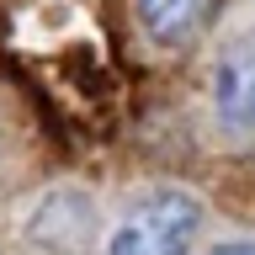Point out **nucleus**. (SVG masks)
<instances>
[{
    "instance_id": "1",
    "label": "nucleus",
    "mask_w": 255,
    "mask_h": 255,
    "mask_svg": "<svg viewBox=\"0 0 255 255\" xmlns=\"http://www.w3.org/2000/svg\"><path fill=\"white\" fill-rule=\"evenodd\" d=\"M202 229V202L181 186H159L123 213L112 229L107 255H186Z\"/></svg>"
},
{
    "instance_id": "2",
    "label": "nucleus",
    "mask_w": 255,
    "mask_h": 255,
    "mask_svg": "<svg viewBox=\"0 0 255 255\" xmlns=\"http://www.w3.org/2000/svg\"><path fill=\"white\" fill-rule=\"evenodd\" d=\"M213 107L229 128H255V27L223 43L213 64Z\"/></svg>"
},
{
    "instance_id": "3",
    "label": "nucleus",
    "mask_w": 255,
    "mask_h": 255,
    "mask_svg": "<svg viewBox=\"0 0 255 255\" xmlns=\"http://www.w3.org/2000/svg\"><path fill=\"white\" fill-rule=\"evenodd\" d=\"M27 234L48 250H75L80 239L91 234V197L80 191H48L43 202L32 207V223Z\"/></svg>"
},
{
    "instance_id": "4",
    "label": "nucleus",
    "mask_w": 255,
    "mask_h": 255,
    "mask_svg": "<svg viewBox=\"0 0 255 255\" xmlns=\"http://www.w3.org/2000/svg\"><path fill=\"white\" fill-rule=\"evenodd\" d=\"M213 0H138V27L159 48H186L207 27Z\"/></svg>"
},
{
    "instance_id": "5",
    "label": "nucleus",
    "mask_w": 255,
    "mask_h": 255,
    "mask_svg": "<svg viewBox=\"0 0 255 255\" xmlns=\"http://www.w3.org/2000/svg\"><path fill=\"white\" fill-rule=\"evenodd\" d=\"M213 255H255V245H218Z\"/></svg>"
}]
</instances>
